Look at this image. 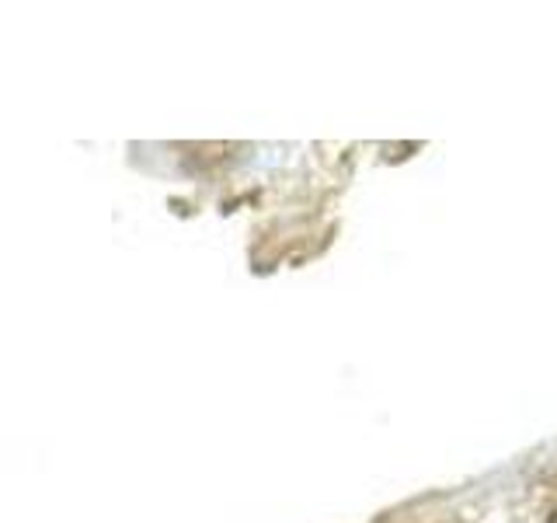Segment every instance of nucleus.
Listing matches in <instances>:
<instances>
[{"label":"nucleus","mask_w":557,"mask_h":523,"mask_svg":"<svg viewBox=\"0 0 557 523\" xmlns=\"http://www.w3.org/2000/svg\"><path fill=\"white\" fill-rule=\"evenodd\" d=\"M550 523H557V513H554V516H550Z\"/></svg>","instance_id":"1"}]
</instances>
